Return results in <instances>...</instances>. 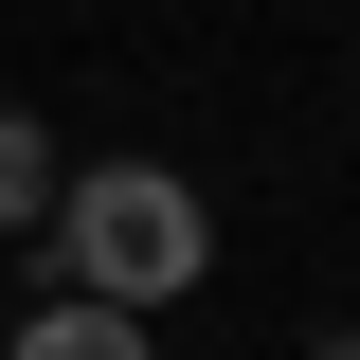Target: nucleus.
Returning <instances> with one entry per match:
<instances>
[{
	"label": "nucleus",
	"mask_w": 360,
	"mask_h": 360,
	"mask_svg": "<svg viewBox=\"0 0 360 360\" xmlns=\"http://www.w3.org/2000/svg\"><path fill=\"white\" fill-rule=\"evenodd\" d=\"M0 360H144V307H90V288H54V307L0 324Z\"/></svg>",
	"instance_id": "obj_2"
},
{
	"label": "nucleus",
	"mask_w": 360,
	"mask_h": 360,
	"mask_svg": "<svg viewBox=\"0 0 360 360\" xmlns=\"http://www.w3.org/2000/svg\"><path fill=\"white\" fill-rule=\"evenodd\" d=\"M37 234H54V270H72L90 307H180V288L217 270V217H198L180 162H72Z\"/></svg>",
	"instance_id": "obj_1"
},
{
	"label": "nucleus",
	"mask_w": 360,
	"mask_h": 360,
	"mask_svg": "<svg viewBox=\"0 0 360 360\" xmlns=\"http://www.w3.org/2000/svg\"><path fill=\"white\" fill-rule=\"evenodd\" d=\"M54 180H72V162H54V127H37V108H0V234H37Z\"/></svg>",
	"instance_id": "obj_3"
},
{
	"label": "nucleus",
	"mask_w": 360,
	"mask_h": 360,
	"mask_svg": "<svg viewBox=\"0 0 360 360\" xmlns=\"http://www.w3.org/2000/svg\"><path fill=\"white\" fill-rule=\"evenodd\" d=\"M0 324H18V307H0Z\"/></svg>",
	"instance_id": "obj_5"
},
{
	"label": "nucleus",
	"mask_w": 360,
	"mask_h": 360,
	"mask_svg": "<svg viewBox=\"0 0 360 360\" xmlns=\"http://www.w3.org/2000/svg\"><path fill=\"white\" fill-rule=\"evenodd\" d=\"M307 360H360V324H342V342H307Z\"/></svg>",
	"instance_id": "obj_4"
}]
</instances>
